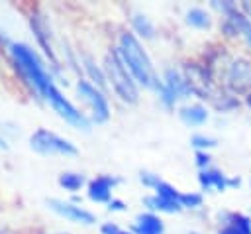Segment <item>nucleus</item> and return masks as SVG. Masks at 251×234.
Instances as JSON below:
<instances>
[{"label":"nucleus","instance_id":"4","mask_svg":"<svg viewBox=\"0 0 251 234\" xmlns=\"http://www.w3.org/2000/svg\"><path fill=\"white\" fill-rule=\"evenodd\" d=\"M29 147L39 155H65L67 157V155L78 153L76 146L71 140H67L47 128H37L29 136Z\"/></svg>","mask_w":251,"mask_h":234},{"label":"nucleus","instance_id":"15","mask_svg":"<svg viewBox=\"0 0 251 234\" xmlns=\"http://www.w3.org/2000/svg\"><path fill=\"white\" fill-rule=\"evenodd\" d=\"M178 116L186 126H202L208 120V110H206V106H202L198 102L196 104H184V106H180Z\"/></svg>","mask_w":251,"mask_h":234},{"label":"nucleus","instance_id":"5","mask_svg":"<svg viewBox=\"0 0 251 234\" xmlns=\"http://www.w3.org/2000/svg\"><path fill=\"white\" fill-rule=\"evenodd\" d=\"M45 102H47V104L57 112V116L63 118L67 124H71V126H75V128H78V130H84V132L90 130V120L86 118V114L80 112V110L57 88V85L51 87V90H49Z\"/></svg>","mask_w":251,"mask_h":234},{"label":"nucleus","instance_id":"26","mask_svg":"<svg viewBox=\"0 0 251 234\" xmlns=\"http://www.w3.org/2000/svg\"><path fill=\"white\" fill-rule=\"evenodd\" d=\"M194 161H196V165H198V169L202 171V169H210V163H212V155L208 153V151H196V155H194Z\"/></svg>","mask_w":251,"mask_h":234},{"label":"nucleus","instance_id":"30","mask_svg":"<svg viewBox=\"0 0 251 234\" xmlns=\"http://www.w3.org/2000/svg\"><path fill=\"white\" fill-rule=\"evenodd\" d=\"M245 104H247V106H249V108H251V92H249V94H247V96H245Z\"/></svg>","mask_w":251,"mask_h":234},{"label":"nucleus","instance_id":"31","mask_svg":"<svg viewBox=\"0 0 251 234\" xmlns=\"http://www.w3.org/2000/svg\"><path fill=\"white\" fill-rule=\"evenodd\" d=\"M188 234H200V232H194V230H192V232H188Z\"/></svg>","mask_w":251,"mask_h":234},{"label":"nucleus","instance_id":"17","mask_svg":"<svg viewBox=\"0 0 251 234\" xmlns=\"http://www.w3.org/2000/svg\"><path fill=\"white\" fill-rule=\"evenodd\" d=\"M143 203H145V206H147L151 212L176 214V212H180V210H182V206H180L178 203H175V201H167V199H161V197H157L155 193H153V195H149V197H145V199H143Z\"/></svg>","mask_w":251,"mask_h":234},{"label":"nucleus","instance_id":"12","mask_svg":"<svg viewBox=\"0 0 251 234\" xmlns=\"http://www.w3.org/2000/svg\"><path fill=\"white\" fill-rule=\"evenodd\" d=\"M220 222L218 234H251V218L241 212H220Z\"/></svg>","mask_w":251,"mask_h":234},{"label":"nucleus","instance_id":"3","mask_svg":"<svg viewBox=\"0 0 251 234\" xmlns=\"http://www.w3.org/2000/svg\"><path fill=\"white\" fill-rule=\"evenodd\" d=\"M104 73H106V79H108L112 90L120 96V100L127 102V104H135L139 100L137 83L131 77V73L127 71V67L124 65L116 47H112L104 57Z\"/></svg>","mask_w":251,"mask_h":234},{"label":"nucleus","instance_id":"13","mask_svg":"<svg viewBox=\"0 0 251 234\" xmlns=\"http://www.w3.org/2000/svg\"><path fill=\"white\" fill-rule=\"evenodd\" d=\"M133 234H165V224L157 212H139L133 220Z\"/></svg>","mask_w":251,"mask_h":234},{"label":"nucleus","instance_id":"6","mask_svg":"<svg viewBox=\"0 0 251 234\" xmlns=\"http://www.w3.org/2000/svg\"><path fill=\"white\" fill-rule=\"evenodd\" d=\"M190 94H192V90L188 87V81H186L184 73L175 69V67L165 69V73H163V87L159 90V100L167 108H173L178 100H182V98H186Z\"/></svg>","mask_w":251,"mask_h":234},{"label":"nucleus","instance_id":"8","mask_svg":"<svg viewBox=\"0 0 251 234\" xmlns=\"http://www.w3.org/2000/svg\"><path fill=\"white\" fill-rule=\"evenodd\" d=\"M224 85L231 94H249L251 92V59L237 57L227 63L224 73Z\"/></svg>","mask_w":251,"mask_h":234},{"label":"nucleus","instance_id":"24","mask_svg":"<svg viewBox=\"0 0 251 234\" xmlns=\"http://www.w3.org/2000/svg\"><path fill=\"white\" fill-rule=\"evenodd\" d=\"M139 181H141L145 187H149V189H153V191H155V187H157V185H159L163 179H161L157 173H151V171H141V173H139Z\"/></svg>","mask_w":251,"mask_h":234},{"label":"nucleus","instance_id":"27","mask_svg":"<svg viewBox=\"0 0 251 234\" xmlns=\"http://www.w3.org/2000/svg\"><path fill=\"white\" fill-rule=\"evenodd\" d=\"M100 232H102V234H133L131 230H122L116 222H104V224L100 226Z\"/></svg>","mask_w":251,"mask_h":234},{"label":"nucleus","instance_id":"14","mask_svg":"<svg viewBox=\"0 0 251 234\" xmlns=\"http://www.w3.org/2000/svg\"><path fill=\"white\" fill-rule=\"evenodd\" d=\"M229 179L231 177H227L226 173H222L220 169H214V167L202 169L198 173V183H200V187L204 191H210V189L226 191V189H229Z\"/></svg>","mask_w":251,"mask_h":234},{"label":"nucleus","instance_id":"28","mask_svg":"<svg viewBox=\"0 0 251 234\" xmlns=\"http://www.w3.org/2000/svg\"><path fill=\"white\" fill-rule=\"evenodd\" d=\"M126 206H127V205H126L124 201H120V199H112V201L108 203V210H110V212H124Z\"/></svg>","mask_w":251,"mask_h":234},{"label":"nucleus","instance_id":"9","mask_svg":"<svg viewBox=\"0 0 251 234\" xmlns=\"http://www.w3.org/2000/svg\"><path fill=\"white\" fill-rule=\"evenodd\" d=\"M47 206L57 212L59 216L75 222V224H84V226H90L96 222V216L94 212L86 210L84 206H80L78 203H73V201H63V199H47L45 201Z\"/></svg>","mask_w":251,"mask_h":234},{"label":"nucleus","instance_id":"21","mask_svg":"<svg viewBox=\"0 0 251 234\" xmlns=\"http://www.w3.org/2000/svg\"><path fill=\"white\" fill-rule=\"evenodd\" d=\"M180 193H182V191H178L176 187H173V185L167 183V181H161V183L155 187V195H157V197L167 199V201H175V203L180 201ZM178 205H180V203H178Z\"/></svg>","mask_w":251,"mask_h":234},{"label":"nucleus","instance_id":"7","mask_svg":"<svg viewBox=\"0 0 251 234\" xmlns=\"http://www.w3.org/2000/svg\"><path fill=\"white\" fill-rule=\"evenodd\" d=\"M75 88H76L78 96L88 104V108L92 112V120L96 124H102L110 118V102H108V96L104 94V90L94 87L88 79H78Z\"/></svg>","mask_w":251,"mask_h":234},{"label":"nucleus","instance_id":"16","mask_svg":"<svg viewBox=\"0 0 251 234\" xmlns=\"http://www.w3.org/2000/svg\"><path fill=\"white\" fill-rule=\"evenodd\" d=\"M82 67H84V71H86V75H88V81H90L94 87H98L100 90H104L106 85H108L104 67H98L96 61H94L90 55H82Z\"/></svg>","mask_w":251,"mask_h":234},{"label":"nucleus","instance_id":"23","mask_svg":"<svg viewBox=\"0 0 251 234\" xmlns=\"http://www.w3.org/2000/svg\"><path fill=\"white\" fill-rule=\"evenodd\" d=\"M202 195L200 193H194V191H190V193H180V206L182 208H200L202 206Z\"/></svg>","mask_w":251,"mask_h":234},{"label":"nucleus","instance_id":"32","mask_svg":"<svg viewBox=\"0 0 251 234\" xmlns=\"http://www.w3.org/2000/svg\"><path fill=\"white\" fill-rule=\"evenodd\" d=\"M249 185H251V181H249Z\"/></svg>","mask_w":251,"mask_h":234},{"label":"nucleus","instance_id":"19","mask_svg":"<svg viewBox=\"0 0 251 234\" xmlns=\"http://www.w3.org/2000/svg\"><path fill=\"white\" fill-rule=\"evenodd\" d=\"M186 24L192 26V28H196V29H208L212 26V16L204 8L194 6V8H188L186 10Z\"/></svg>","mask_w":251,"mask_h":234},{"label":"nucleus","instance_id":"20","mask_svg":"<svg viewBox=\"0 0 251 234\" xmlns=\"http://www.w3.org/2000/svg\"><path fill=\"white\" fill-rule=\"evenodd\" d=\"M131 28H133V33H137V35L143 37V39L155 37V26H153L151 20H149L145 14H141V12H135V14L131 16Z\"/></svg>","mask_w":251,"mask_h":234},{"label":"nucleus","instance_id":"29","mask_svg":"<svg viewBox=\"0 0 251 234\" xmlns=\"http://www.w3.org/2000/svg\"><path fill=\"white\" fill-rule=\"evenodd\" d=\"M241 37L245 39V43L251 47V20L245 24V28H243V31H241Z\"/></svg>","mask_w":251,"mask_h":234},{"label":"nucleus","instance_id":"10","mask_svg":"<svg viewBox=\"0 0 251 234\" xmlns=\"http://www.w3.org/2000/svg\"><path fill=\"white\" fill-rule=\"evenodd\" d=\"M29 26H31V31H33V35H35V41H37V45L43 49L45 57L51 61V65H53L55 69H59V59H57L55 47H53V43H51V29H49V26H47V20H45L39 12H35V14H31V18H29Z\"/></svg>","mask_w":251,"mask_h":234},{"label":"nucleus","instance_id":"18","mask_svg":"<svg viewBox=\"0 0 251 234\" xmlns=\"http://www.w3.org/2000/svg\"><path fill=\"white\" fill-rule=\"evenodd\" d=\"M57 183H59L61 189H65V191H69V193H76V191H80V189L86 185V179H84L82 173H76V171H63V173H59Z\"/></svg>","mask_w":251,"mask_h":234},{"label":"nucleus","instance_id":"25","mask_svg":"<svg viewBox=\"0 0 251 234\" xmlns=\"http://www.w3.org/2000/svg\"><path fill=\"white\" fill-rule=\"evenodd\" d=\"M212 8H216L218 12H222V16L226 18V16H229L233 10H237L239 6H237L235 2H218V0H214V2H212Z\"/></svg>","mask_w":251,"mask_h":234},{"label":"nucleus","instance_id":"2","mask_svg":"<svg viewBox=\"0 0 251 234\" xmlns=\"http://www.w3.org/2000/svg\"><path fill=\"white\" fill-rule=\"evenodd\" d=\"M10 57L12 63L16 65L18 73L22 75V79L31 87V90L39 96V98H47L51 87L55 85L53 75L45 69L43 61L39 59V55L25 43L22 41H12L10 43Z\"/></svg>","mask_w":251,"mask_h":234},{"label":"nucleus","instance_id":"22","mask_svg":"<svg viewBox=\"0 0 251 234\" xmlns=\"http://www.w3.org/2000/svg\"><path fill=\"white\" fill-rule=\"evenodd\" d=\"M190 146H192V147H196V151H208V149L216 147V146H218V142H216L214 138H210V136L194 134V136L190 138Z\"/></svg>","mask_w":251,"mask_h":234},{"label":"nucleus","instance_id":"11","mask_svg":"<svg viewBox=\"0 0 251 234\" xmlns=\"http://www.w3.org/2000/svg\"><path fill=\"white\" fill-rule=\"evenodd\" d=\"M120 183V179L116 175H108V173H102V175H96L94 179L88 181V187H86V195L92 203H110L114 197H112V191L114 187Z\"/></svg>","mask_w":251,"mask_h":234},{"label":"nucleus","instance_id":"1","mask_svg":"<svg viewBox=\"0 0 251 234\" xmlns=\"http://www.w3.org/2000/svg\"><path fill=\"white\" fill-rule=\"evenodd\" d=\"M116 51L122 57L127 71L131 73V77L135 79V83L141 85L143 88L155 90L159 94V90L163 87V79H159V75L153 67V61L149 59L147 51L143 49L139 37L133 31H122L120 33Z\"/></svg>","mask_w":251,"mask_h":234}]
</instances>
